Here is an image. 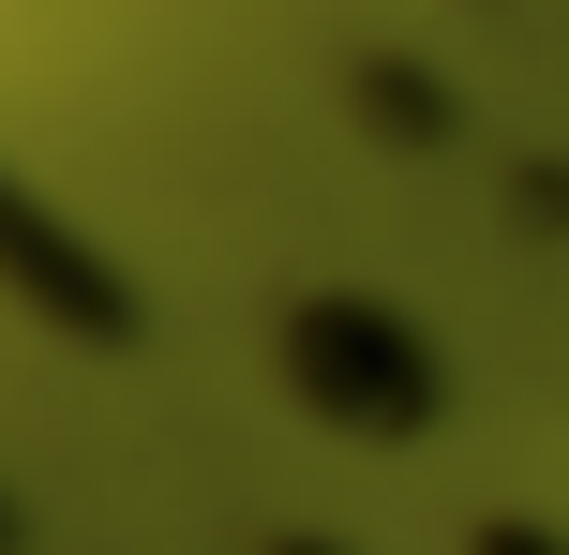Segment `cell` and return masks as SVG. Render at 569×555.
<instances>
[{
  "label": "cell",
  "mask_w": 569,
  "mask_h": 555,
  "mask_svg": "<svg viewBox=\"0 0 569 555\" xmlns=\"http://www.w3.org/2000/svg\"><path fill=\"white\" fill-rule=\"evenodd\" d=\"M284 346H300V390H315L330 420H360V436H405V420L435 406L420 346H405L390 316H360V300H315V316L284 330Z\"/></svg>",
  "instance_id": "obj_1"
}]
</instances>
